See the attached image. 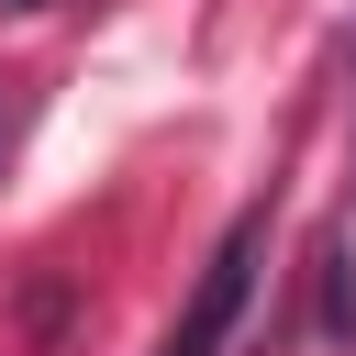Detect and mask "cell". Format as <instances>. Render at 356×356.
Wrapping results in <instances>:
<instances>
[{"label":"cell","instance_id":"cell-1","mask_svg":"<svg viewBox=\"0 0 356 356\" xmlns=\"http://www.w3.org/2000/svg\"><path fill=\"white\" fill-rule=\"evenodd\" d=\"M256 256H267V211H234V234L211 245L200 289H189L178 323H167V356H222V345H234V323H245V300H256Z\"/></svg>","mask_w":356,"mask_h":356},{"label":"cell","instance_id":"cell-2","mask_svg":"<svg viewBox=\"0 0 356 356\" xmlns=\"http://www.w3.org/2000/svg\"><path fill=\"white\" fill-rule=\"evenodd\" d=\"M0 11H44V0H0Z\"/></svg>","mask_w":356,"mask_h":356}]
</instances>
